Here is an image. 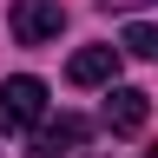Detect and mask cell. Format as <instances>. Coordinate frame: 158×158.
Segmentation results:
<instances>
[{"label":"cell","mask_w":158,"mask_h":158,"mask_svg":"<svg viewBox=\"0 0 158 158\" xmlns=\"http://www.w3.org/2000/svg\"><path fill=\"white\" fill-rule=\"evenodd\" d=\"M40 118H46V86H40L33 73L7 79V86H0V132H27Z\"/></svg>","instance_id":"cell-1"},{"label":"cell","mask_w":158,"mask_h":158,"mask_svg":"<svg viewBox=\"0 0 158 158\" xmlns=\"http://www.w3.org/2000/svg\"><path fill=\"white\" fill-rule=\"evenodd\" d=\"M145 112H152V99L138 92V86H112V92H106V132L132 138L138 125H145Z\"/></svg>","instance_id":"cell-5"},{"label":"cell","mask_w":158,"mask_h":158,"mask_svg":"<svg viewBox=\"0 0 158 158\" xmlns=\"http://www.w3.org/2000/svg\"><path fill=\"white\" fill-rule=\"evenodd\" d=\"M118 46H125L132 59H152V66H158V27H145V20H132V27H125V40H118Z\"/></svg>","instance_id":"cell-6"},{"label":"cell","mask_w":158,"mask_h":158,"mask_svg":"<svg viewBox=\"0 0 158 158\" xmlns=\"http://www.w3.org/2000/svg\"><path fill=\"white\" fill-rule=\"evenodd\" d=\"M66 27V7L59 0H13V40L20 46H46Z\"/></svg>","instance_id":"cell-2"},{"label":"cell","mask_w":158,"mask_h":158,"mask_svg":"<svg viewBox=\"0 0 158 158\" xmlns=\"http://www.w3.org/2000/svg\"><path fill=\"white\" fill-rule=\"evenodd\" d=\"M92 138V125L79 112H59V118H46V125H40L33 138H27V158H59V152H79Z\"/></svg>","instance_id":"cell-3"},{"label":"cell","mask_w":158,"mask_h":158,"mask_svg":"<svg viewBox=\"0 0 158 158\" xmlns=\"http://www.w3.org/2000/svg\"><path fill=\"white\" fill-rule=\"evenodd\" d=\"M118 53H125V46H79L73 66H66V79H73V86H112V79H118Z\"/></svg>","instance_id":"cell-4"},{"label":"cell","mask_w":158,"mask_h":158,"mask_svg":"<svg viewBox=\"0 0 158 158\" xmlns=\"http://www.w3.org/2000/svg\"><path fill=\"white\" fill-rule=\"evenodd\" d=\"M152 158H158V152H152Z\"/></svg>","instance_id":"cell-8"},{"label":"cell","mask_w":158,"mask_h":158,"mask_svg":"<svg viewBox=\"0 0 158 158\" xmlns=\"http://www.w3.org/2000/svg\"><path fill=\"white\" fill-rule=\"evenodd\" d=\"M138 7H158V0H106V13H138Z\"/></svg>","instance_id":"cell-7"}]
</instances>
